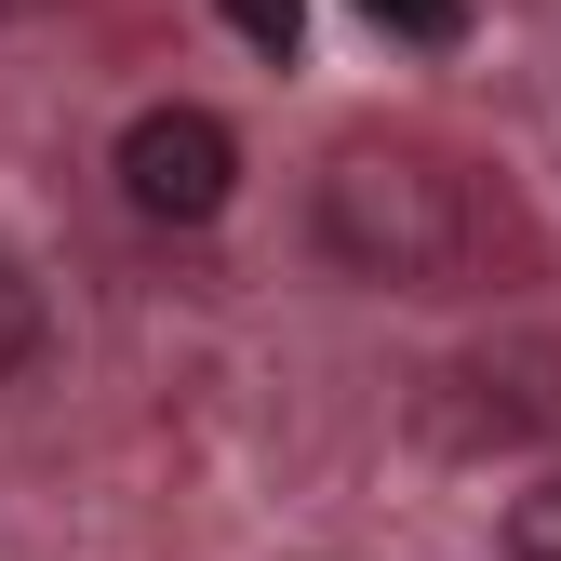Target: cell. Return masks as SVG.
I'll return each instance as SVG.
<instances>
[{
    "label": "cell",
    "mask_w": 561,
    "mask_h": 561,
    "mask_svg": "<svg viewBox=\"0 0 561 561\" xmlns=\"http://www.w3.org/2000/svg\"><path fill=\"white\" fill-rule=\"evenodd\" d=\"M362 14H375L388 41H414V54H442V41H468V0H362Z\"/></svg>",
    "instance_id": "obj_5"
},
{
    "label": "cell",
    "mask_w": 561,
    "mask_h": 561,
    "mask_svg": "<svg viewBox=\"0 0 561 561\" xmlns=\"http://www.w3.org/2000/svg\"><path fill=\"white\" fill-rule=\"evenodd\" d=\"M215 14H228L267 67H295V41H308V0H215Z\"/></svg>",
    "instance_id": "obj_4"
},
{
    "label": "cell",
    "mask_w": 561,
    "mask_h": 561,
    "mask_svg": "<svg viewBox=\"0 0 561 561\" xmlns=\"http://www.w3.org/2000/svg\"><path fill=\"white\" fill-rule=\"evenodd\" d=\"M508 561H561V481H522V508H508Z\"/></svg>",
    "instance_id": "obj_6"
},
{
    "label": "cell",
    "mask_w": 561,
    "mask_h": 561,
    "mask_svg": "<svg viewBox=\"0 0 561 561\" xmlns=\"http://www.w3.org/2000/svg\"><path fill=\"white\" fill-rule=\"evenodd\" d=\"M27 14H54V0H0V27H27Z\"/></svg>",
    "instance_id": "obj_7"
},
{
    "label": "cell",
    "mask_w": 561,
    "mask_h": 561,
    "mask_svg": "<svg viewBox=\"0 0 561 561\" xmlns=\"http://www.w3.org/2000/svg\"><path fill=\"white\" fill-rule=\"evenodd\" d=\"M107 174H121V201L148 228H215L228 187H241V134L215 107H134L121 148H107Z\"/></svg>",
    "instance_id": "obj_2"
},
{
    "label": "cell",
    "mask_w": 561,
    "mask_h": 561,
    "mask_svg": "<svg viewBox=\"0 0 561 561\" xmlns=\"http://www.w3.org/2000/svg\"><path fill=\"white\" fill-rule=\"evenodd\" d=\"M41 334H54V308H41V280H27V254H0V388H14V375L41 362Z\"/></svg>",
    "instance_id": "obj_3"
},
{
    "label": "cell",
    "mask_w": 561,
    "mask_h": 561,
    "mask_svg": "<svg viewBox=\"0 0 561 561\" xmlns=\"http://www.w3.org/2000/svg\"><path fill=\"white\" fill-rule=\"evenodd\" d=\"M308 228L347 280H375V295H468L481 267H495V201L455 148L428 134H347L308 187Z\"/></svg>",
    "instance_id": "obj_1"
}]
</instances>
